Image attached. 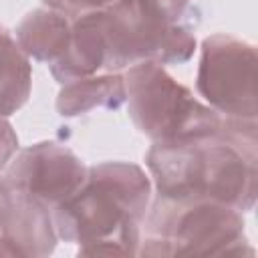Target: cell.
Returning <instances> with one entry per match:
<instances>
[{
  "mask_svg": "<svg viewBox=\"0 0 258 258\" xmlns=\"http://www.w3.org/2000/svg\"><path fill=\"white\" fill-rule=\"evenodd\" d=\"M145 165L159 198L212 200L250 212L258 198L256 119L222 117L208 137L153 143Z\"/></svg>",
  "mask_w": 258,
  "mask_h": 258,
  "instance_id": "cell-1",
  "label": "cell"
},
{
  "mask_svg": "<svg viewBox=\"0 0 258 258\" xmlns=\"http://www.w3.org/2000/svg\"><path fill=\"white\" fill-rule=\"evenodd\" d=\"M151 200L153 183L141 165H91L83 185L52 208L56 236L77 244L79 256H137Z\"/></svg>",
  "mask_w": 258,
  "mask_h": 258,
  "instance_id": "cell-2",
  "label": "cell"
},
{
  "mask_svg": "<svg viewBox=\"0 0 258 258\" xmlns=\"http://www.w3.org/2000/svg\"><path fill=\"white\" fill-rule=\"evenodd\" d=\"M103 16L107 73L141 62L183 64L194 56L202 16L194 0H115Z\"/></svg>",
  "mask_w": 258,
  "mask_h": 258,
  "instance_id": "cell-3",
  "label": "cell"
},
{
  "mask_svg": "<svg viewBox=\"0 0 258 258\" xmlns=\"http://www.w3.org/2000/svg\"><path fill=\"white\" fill-rule=\"evenodd\" d=\"M137 256H254L242 212L212 200H151Z\"/></svg>",
  "mask_w": 258,
  "mask_h": 258,
  "instance_id": "cell-4",
  "label": "cell"
},
{
  "mask_svg": "<svg viewBox=\"0 0 258 258\" xmlns=\"http://www.w3.org/2000/svg\"><path fill=\"white\" fill-rule=\"evenodd\" d=\"M123 77L129 117L137 131L153 143L198 139L218 131L222 115L194 97L163 64L141 62L129 67Z\"/></svg>",
  "mask_w": 258,
  "mask_h": 258,
  "instance_id": "cell-5",
  "label": "cell"
},
{
  "mask_svg": "<svg viewBox=\"0 0 258 258\" xmlns=\"http://www.w3.org/2000/svg\"><path fill=\"white\" fill-rule=\"evenodd\" d=\"M196 87L222 117L256 119V48L218 32L202 40Z\"/></svg>",
  "mask_w": 258,
  "mask_h": 258,
  "instance_id": "cell-6",
  "label": "cell"
},
{
  "mask_svg": "<svg viewBox=\"0 0 258 258\" xmlns=\"http://www.w3.org/2000/svg\"><path fill=\"white\" fill-rule=\"evenodd\" d=\"M2 173L12 187L52 210L83 185L87 165L73 149L56 141H40L18 149Z\"/></svg>",
  "mask_w": 258,
  "mask_h": 258,
  "instance_id": "cell-7",
  "label": "cell"
},
{
  "mask_svg": "<svg viewBox=\"0 0 258 258\" xmlns=\"http://www.w3.org/2000/svg\"><path fill=\"white\" fill-rule=\"evenodd\" d=\"M56 242L52 210L40 200L16 189L8 222L0 236V256L44 258L54 252Z\"/></svg>",
  "mask_w": 258,
  "mask_h": 258,
  "instance_id": "cell-8",
  "label": "cell"
},
{
  "mask_svg": "<svg viewBox=\"0 0 258 258\" xmlns=\"http://www.w3.org/2000/svg\"><path fill=\"white\" fill-rule=\"evenodd\" d=\"M105 16L103 8L73 18L71 38L60 58L48 64L58 85L73 83L103 71L105 64Z\"/></svg>",
  "mask_w": 258,
  "mask_h": 258,
  "instance_id": "cell-9",
  "label": "cell"
},
{
  "mask_svg": "<svg viewBox=\"0 0 258 258\" xmlns=\"http://www.w3.org/2000/svg\"><path fill=\"white\" fill-rule=\"evenodd\" d=\"M73 20L52 8H36L28 12L16 26L14 38L28 58L38 62H54L67 50Z\"/></svg>",
  "mask_w": 258,
  "mask_h": 258,
  "instance_id": "cell-10",
  "label": "cell"
},
{
  "mask_svg": "<svg viewBox=\"0 0 258 258\" xmlns=\"http://www.w3.org/2000/svg\"><path fill=\"white\" fill-rule=\"evenodd\" d=\"M127 99L125 77L121 73L91 75L62 85L56 97L60 117H81L95 109L115 111Z\"/></svg>",
  "mask_w": 258,
  "mask_h": 258,
  "instance_id": "cell-11",
  "label": "cell"
},
{
  "mask_svg": "<svg viewBox=\"0 0 258 258\" xmlns=\"http://www.w3.org/2000/svg\"><path fill=\"white\" fill-rule=\"evenodd\" d=\"M32 69L12 32L0 26V117L14 115L30 95Z\"/></svg>",
  "mask_w": 258,
  "mask_h": 258,
  "instance_id": "cell-12",
  "label": "cell"
},
{
  "mask_svg": "<svg viewBox=\"0 0 258 258\" xmlns=\"http://www.w3.org/2000/svg\"><path fill=\"white\" fill-rule=\"evenodd\" d=\"M111 2H115V0H42V4L46 8H52L56 12H62L71 20L77 18V16H81V14L93 12V10H101V8L109 6Z\"/></svg>",
  "mask_w": 258,
  "mask_h": 258,
  "instance_id": "cell-13",
  "label": "cell"
},
{
  "mask_svg": "<svg viewBox=\"0 0 258 258\" xmlns=\"http://www.w3.org/2000/svg\"><path fill=\"white\" fill-rule=\"evenodd\" d=\"M18 151V135L6 117H0V171L6 169L14 153Z\"/></svg>",
  "mask_w": 258,
  "mask_h": 258,
  "instance_id": "cell-14",
  "label": "cell"
},
{
  "mask_svg": "<svg viewBox=\"0 0 258 258\" xmlns=\"http://www.w3.org/2000/svg\"><path fill=\"white\" fill-rule=\"evenodd\" d=\"M14 198H16V189L10 185V181L6 179V175L0 171V236H2L4 226L8 222V216H10Z\"/></svg>",
  "mask_w": 258,
  "mask_h": 258,
  "instance_id": "cell-15",
  "label": "cell"
}]
</instances>
